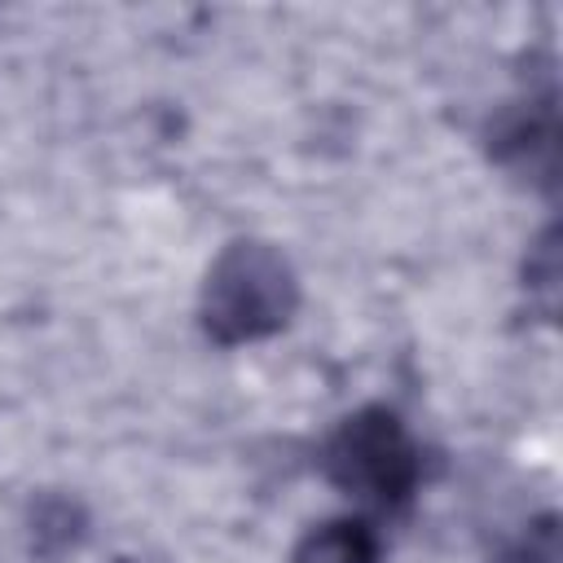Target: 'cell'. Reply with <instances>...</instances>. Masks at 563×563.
Listing matches in <instances>:
<instances>
[{"instance_id": "cell-1", "label": "cell", "mask_w": 563, "mask_h": 563, "mask_svg": "<svg viewBox=\"0 0 563 563\" xmlns=\"http://www.w3.org/2000/svg\"><path fill=\"white\" fill-rule=\"evenodd\" d=\"M299 308V277L273 242H229L202 282V330L216 347H238L286 330Z\"/></svg>"}, {"instance_id": "cell-2", "label": "cell", "mask_w": 563, "mask_h": 563, "mask_svg": "<svg viewBox=\"0 0 563 563\" xmlns=\"http://www.w3.org/2000/svg\"><path fill=\"white\" fill-rule=\"evenodd\" d=\"M321 475L374 510H405L422 484V453L387 405H365L343 418L321 444Z\"/></svg>"}, {"instance_id": "cell-3", "label": "cell", "mask_w": 563, "mask_h": 563, "mask_svg": "<svg viewBox=\"0 0 563 563\" xmlns=\"http://www.w3.org/2000/svg\"><path fill=\"white\" fill-rule=\"evenodd\" d=\"M488 150L497 163L528 167V172H550L554 163V97L545 92L541 101H519L497 114L488 128Z\"/></svg>"}, {"instance_id": "cell-4", "label": "cell", "mask_w": 563, "mask_h": 563, "mask_svg": "<svg viewBox=\"0 0 563 563\" xmlns=\"http://www.w3.org/2000/svg\"><path fill=\"white\" fill-rule=\"evenodd\" d=\"M290 563H383V541L365 519H330L299 537Z\"/></svg>"}, {"instance_id": "cell-5", "label": "cell", "mask_w": 563, "mask_h": 563, "mask_svg": "<svg viewBox=\"0 0 563 563\" xmlns=\"http://www.w3.org/2000/svg\"><path fill=\"white\" fill-rule=\"evenodd\" d=\"M31 532H35V550H48V541H57V550H66V545H75L84 537V515H79L75 501L48 497V501L35 506Z\"/></svg>"}, {"instance_id": "cell-6", "label": "cell", "mask_w": 563, "mask_h": 563, "mask_svg": "<svg viewBox=\"0 0 563 563\" xmlns=\"http://www.w3.org/2000/svg\"><path fill=\"white\" fill-rule=\"evenodd\" d=\"M119 563H136V559H119Z\"/></svg>"}]
</instances>
